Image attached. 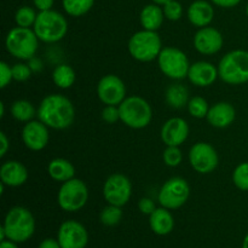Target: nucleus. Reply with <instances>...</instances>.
<instances>
[{"label":"nucleus","instance_id":"obj_3","mask_svg":"<svg viewBox=\"0 0 248 248\" xmlns=\"http://www.w3.org/2000/svg\"><path fill=\"white\" fill-rule=\"evenodd\" d=\"M33 31L40 41L47 44L62 40L68 31V22L60 12L47 10L40 11L36 16Z\"/></svg>","mask_w":248,"mask_h":248},{"label":"nucleus","instance_id":"obj_5","mask_svg":"<svg viewBox=\"0 0 248 248\" xmlns=\"http://www.w3.org/2000/svg\"><path fill=\"white\" fill-rule=\"evenodd\" d=\"M120 120L126 126L136 130L147 127L153 118L150 104L140 96L126 97L119 106Z\"/></svg>","mask_w":248,"mask_h":248},{"label":"nucleus","instance_id":"obj_19","mask_svg":"<svg viewBox=\"0 0 248 248\" xmlns=\"http://www.w3.org/2000/svg\"><path fill=\"white\" fill-rule=\"evenodd\" d=\"M28 170L23 164L16 160L4 162L0 167L1 183L7 186H21L28 181Z\"/></svg>","mask_w":248,"mask_h":248},{"label":"nucleus","instance_id":"obj_42","mask_svg":"<svg viewBox=\"0 0 248 248\" xmlns=\"http://www.w3.org/2000/svg\"><path fill=\"white\" fill-rule=\"evenodd\" d=\"M211 1L215 2L216 5L222 7H234L237 4H240L241 0H211Z\"/></svg>","mask_w":248,"mask_h":248},{"label":"nucleus","instance_id":"obj_25","mask_svg":"<svg viewBox=\"0 0 248 248\" xmlns=\"http://www.w3.org/2000/svg\"><path fill=\"white\" fill-rule=\"evenodd\" d=\"M166 102L171 108L181 109L188 106L189 92L186 86L181 84H173L167 89Z\"/></svg>","mask_w":248,"mask_h":248},{"label":"nucleus","instance_id":"obj_34","mask_svg":"<svg viewBox=\"0 0 248 248\" xmlns=\"http://www.w3.org/2000/svg\"><path fill=\"white\" fill-rule=\"evenodd\" d=\"M164 14L170 21H178L183 15V6L176 0H171L164 5Z\"/></svg>","mask_w":248,"mask_h":248},{"label":"nucleus","instance_id":"obj_37","mask_svg":"<svg viewBox=\"0 0 248 248\" xmlns=\"http://www.w3.org/2000/svg\"><path fill=\"white\" fill-rule=\"evenodd\" d=\"M12 80V67H10L6 62H0V87L5 89Z\"/></svg>","mask_w":248,"mask_h":248},{"label":"nucleus","instance_id":"obj_16","mask_svg":"<svg viewBox=\"0 0 248 248\" xmlns=\"http://www.w3.org/2000/svg\"><path fill=\"white\" fill-rule=\"evenodd\" d=\"M194 46L202 55H215L223 47V35L213 27H203L194 36Z\"/></svg>","mask_w":248,"mask_h":248},{"label":"nucleus","instance_id":"obj_38","mask_svg":"<svg viewBox=\"0 0 248 248\" xmlns=\"http://www.w3.org/2000/svg\"><path fill=\"white\" fill-rule=\"evenodd\" d=\"M138 208H140V213L145 216H150L155 210H156V206L155 202L149 198H142L138 202Z\"/></svg>","mask_w":248,"mask_h":248},{"label":"nucleus","instance_id":"obj_9","mask_svg":"<svg viewBox=\"0 0 248 248\" xmlns=\"http://www.w3.org/2000/svg\"><path fill=\"white\" fill-rule=\"evenodd\" d=\"M157 63H159L160 70L170 79L182 80L188 77L190 63L186 53L179 48H162L157 57Z\"/></svg>","mask_w":248,"mask_h":248},{"label":"nucleus","instance_id":"obj_2","mask_svg":"<svg viewBox=\"0 0 248 248\" xmlns=\"http://www.w3.org/2000/svg\"><path fill=\"white\" fill-rule=\"evenodd\" d=\"M2 227L6 232L7 240L22 244L33 236L35 232V219L28 208L15 206L5 216Z\"/></svg>","mask_w":248,"mask_h":248},{"label":"nucleus","instance_id":"obj_15","mask_svg":"<svg viewBox=\"0 0 248 248\" xmlns=\"http://www.w3.org/2000/svg\"><path fill=\"white\" fill-rule=\"evenodd\" d=\"M48 140V127L40 120L28 121L22 130V140L24 145L33 152L43 150L47 145Z\"/></svg>","mask_w":248,"mask_h":248},{"label":"nucleus","instance_id":"obj_7","mask_svg":"<svg viewBox=\"0 0 248 248\" xmlns=\"http://www.w3.org/2000/svg\"><path fill=\"white\" fill-rule=\"evenodd\" d=\"M161 50V39L156 31L143 29L133 34L128 40V52L140 62L154 61L159 57Z\"/></svg>","mask_w":248,"mask_h":248},{"label":"nucleus","instance_id":"obj_47","mask_svg":"<svg viewBox=\"0 0 248 248\" xmlns=\"http://www.w3.org/2000/svg\"><path fill=\"white\" fill-rule=\"evenodd\" d=\"M246 14H247V17H248V4H247V7H246Z\"/></svg>","mask_w":248,"mask_h":248},{"label":"nucleus","instance_id":"obj_23","mask_svg":"<svg viewBox=\"0 0 248 248\" xmlns=\"http://www.w3.org/2000/svg\"><path fill=\"white\" fill-rule=\"evenodd\" d=\"M140 18L143 28L147 29V31H156L164 22V9H161L157 4L147 5V6L143 7Z\"/></svg>","mask_w":248,"mask_h":248},{"label":"nucleus","instance_id":"obj_43","mask_svg":"<svg viewBox=\"0 0 248 248\" xmlns=\"http://www.w3.org/2000/svg\"><path fill=\"white\" fill-rule=\"evenodd\" d=\"M0 248H18V246H17L16 242L11 241V240H5L0 244Z\"/></svg>","mask_w":248,"mask_h":248},{"label":"nucleus","instance_id":"obj_27","mask_svg":"<svg viewBox=\"0 0 248 248\" xmlns=\"http://www.w3.org/2000/svg\"><path fill=\"white\" fill-rule=\"evenodd\" d=\"M35 114L36 111L34 106L29 101H26V99L15 101L11 106V115L17 121L28 123V121H31Z\"/></svg>","mask_w":248,"mask_h":248},{"label":"nucleus","instance_id":"obj_35","mask_svg":"<svg viewBox=\"0 0 248 248\" xmlns=\"http://www.w3.org/2000/svg\"><path fill=\"white\" fill-rule=\"evenodd\" d=\"M12 77L16 81H27L31 77V68L24 63H16L12 67Z\"/></svg>","mask_w":248,"mask_h":248},{"label":"nucleus","instance_id":"obj_6","mask_svg":"<svg viewBox=\"0 0 248 248\" xmlns=\"http://www.w3.org/2000/svg\"><path fill=\"white\" fill-rule=\"evenodd\" d=\"M39 46V39L31 28L16 27L7 33L5 47L7 52L18 60H31L35 55Z\"/></svg>","mask_w":248,"mask_h":248},{"label":"nucleus","instance_id":"obj_41","mask_svg":"<svg viewBox=\"0 0 248 248\" xmlns=\"http://www.w3.org/2000/svg\"><path fill=\"white\" fill-rule=\"evenodd\" d=\"M38 248H62V247H61L58 240L48 237V239L43 240V241L40 242V245H39Z\"/></svg>","mask_w":248,"mask_h":248},{"label":"nucleus","instance_id":"obj_28","mask_svg":"<svg viewBox=\"0 0 248 248\" xmlns=\"http://www.w3.org/2000/svg\"><path fill=\"white\" fill-rule=\"evenodd\" d=\"M94 0H63V9L69 16L80 17L91 10Z\"/></svg>","mask_w":248,"mask_h":248},{"label":"nucleus","instance_id":"obj_18","mask_svg":"<svg viewBox=\"0 0 248 248\" xmlns=\"http://www.w3.org/2000/svg\"><path fill=\"white\" fill-rule=\"evenodd\" d=\"M219 77L218 68H216L212 63L200 61L190 64L188 72V79L191 84L199 87H207L212 85Z\"/></svg>","mask_w":248,"mask_h":248},{"label":"nucleus","instance_id":"obj_26","mask_svg":"<svg viewBox=\"0 0 248 248\" xmlns=\"http://www.w3.org/2000/svg\"><path fill=\"white\" fill-rule=\"evenodd\" d=\"M77 75L74 69L68 64H61L55 68L52 73V80L55 85L60 89H69L74 85Z\"/></svg>","mask_w":248,"mask_h":248},{"label":"nucleus","instance_id":"obj_39","mask_svg":"<svg viewBox=\"0 0 248 248\" xmlns=\"http://www.w3.org/2000/svg\"><path fill=\"white\" fill-rule=\"evenodd\" d=\"M0 144H1V148H0V157H4L10 148V140L6 137V135H5V132H0Z\"/></svg>","mask_w":248,"mask_h":248},{"label":"nucleus","instance_id":"obj_29","mask_svg":"<svg viewBox=\"0 0 248 248\" xmlns=\"http://www.w3.org/2000/svg\"><path fill=\"white\" fill-rule=\"evenodd\" d=\"M121 219H123V210H121V207L109 205V203L108 206H106L101 211V215H99V220L106 227H115L120 223Z\"/></svg>","mask_w":248,"mask_h":248},{"label":"nucleus","instance_id":"obj_1","mask_svg":"<svg viewBox=\"0 0 248 248\" xmlns=\"http://www.w3.org/2000/svg\"><path fill=\"white\" fill-rule=\"evenodd\" d=\"M36 115L48 128L64 130L74 121L75 108L67 97L53 93L48 94L41 101Z\"/></svg>","mask_w":248,"mask_h":248},{"label":"nucleus","instance_id":"obj_11","mask_svg":"<svg viewBox=\"0 0 248 248\" xmlns=\"http://www.w3.org/2000/svg\"><path fill=\"white\" fill-rule=\"evenodd\" d=\"M131 195L132 184L125 174L114 173L107 178L103 186V196L109 205L123 207L130 201Z\"/></svg>","mask_w":248,"mask_h":248},{"label":"nucleus","instance_id":"obj_40","mask_svg":"<svg viewBox=\"0 0 248 248\" xmlns=\"http://www.w3.org/2000/svg\"><path fill=\"white\" fill-rule=\"evenodd\" d=\"M34 5L39 11H47L51 10L53 5V0H33Z\"/></svg>","mask_w":248,"mask_h":248},{"label":"nucleus","instance_id":"obj_24","mask_svg":"<svg viewBox=\"0 0 248 248\" xmlns=\"http://www.w3.org/2000/svg\"><path fill=\"white\" fill-rule=\"evenodd\" d=\"M48 176L56 182H64L69 181V179L74 178L75 169L70 161L67 159H62V157H57V159L51 160L50 164L47 166Z\"/></svg>","mask_w":248,"mask_h":248},{"label":"nucleus","instance_id":"obj_33","mask_svg":"<svg viewBox=\"0 0 248 248\" xmlns=\"http://www.w3.org/2000/svg\"><path fill=\"white\" fill-rule=\"evenodd\" d=\"M162 159L164 162L170 167H177L178 165H181L182 160H183V154H182L179 147H167L164 150V154H162Z\"/></svg>","mask_w":248,"mask_h":248},{"label":"nucleus","instance_id":"obj_20","mask_svg":"<svg viewBox=\"0 0 248 248\" xmlns=\"http://www.w3.org/2000/svg\"><path fill=\"white\" fill-rule=\"evenodd\" d=\"M235 116H236V111L232 104L228 102H219L211 107L206 119L213 127L225 128L234 123Z\"/></svg>","mask_w":248,"mask_h":248},{"label":"nucleus","instance_id":"obj_30","mask_svg":"<svg viewBox=\"0 0 248 248\" xmlns=\"http://www.w3.org/2000/svg\"><path fill=\"white\" fill-rule=\"evenodd\" d=\"M36 16L31 7L29 6H22L19 7L15 15V21H16L17 27H22V28H29V27L34 26L36 21Z\"/></svg>","mask_w":248,"mask_h":248},{"label":"nucleus","instance_id":"obj_22","mask_svg":"<svg viewBox=\"0 0 248 248\" xmlns=\"http://www.w3.org/2000/svg\"><path fill=\"white\" fill-rule=\"evenodd\" d=\"M149 225L153 232L160 236L171 234L174 228V218L170 210L165 207L156 208L149 216Z\"/></svg>","mask_w":248,"mask_h":248},{"label":"nucleus","instance_id":"obj_14","mask_svg":"<svg viewBox=\"0 0 248 248\" xmlns=\"http://www.w3.org/2000/svg\"><path fill=\"white\" fill-rule=\"evenodd\" d=\"M57 240L62 248H86L89 244V232L81 223L65 220L58 229Z\"/></svg>","mask_w":248,"mask_h":248},{"label":"nucleus","instance_id":"obj_36","mask_svg":"<svg viewBox=\"0 0 248 248\" xmlns=\"http://www.w3.org/2000/svg\"><path fill=\"white\" fill-rule=\"evenodd\" d=\"M102 119L107 124H115L120 120L119 106H106L102 110Z\"/></svg>","mask_w":248,"mask_h":248},{"label":"nucleus","instance_id":"obj_44","mask_svg":"<svg viewBox=\"0 0 248 248\" xmlns=\"http://www.w3.org/2000/svg\"><path fill=\"white\" fill-rule=\"evenodd\" d=\"M153 1H154L155 4H157V5H165L166 2L171 1V0H153Z\"/></svg>","mask_w":248,"mask_h":248},{"label":"nucleus","instance_id":"obj_8","mask_svg":"<svg viewBox=\"0 0 248 248\" xmlns=\"http://www.w3.org/2000/svg\"><path fill=\"white\" fill-rule=\"evenodd\" d=\"M89 200V189L81 179L73 178L61 186L57 195L58 206L65 212H77L85 207Z\"/></svg>","mask_w":248,"mask_h":248},{"label":"nucleus","instance_id":"obj_17","mask_svg":"<svg viewBox=\"0 0 248 248\" xmlns=\"http://www.w3.org/2000/svg\"><path fill=\"white\" fill-rule=\"evenodd\" d=\"M161 140L170 147H179L186 140L189 136V126L184 119L172 118L167 120L161 127Z\"/></svg>","mask_w":248,"mask_h":248},{"label":"nucleus","instance_id":"obj_13","mask_svg":"<svg viewBox=\"0 0 248 248\" xmlns=\"http://www.w3.org/2000/svg\"><path fill=\"white\" fill-rule=\"evenodd\" d=\"M97 94L106 106H120L126 98V86L116 75H104L97 85Z\"/></svg>","mask_w":248,"mask_h":248},{"label":"nucleus","instance_id":"obj_10","mask_svg":"<svg viewBox=\"0 0 248 248\" xmlns=\"http://www.w3.org/2000/svg\"><path fill=\"white\" fill-rule=\"evenodd\" d=\"M190 195V186L188 182L181 177H173L165 182L159 191L160 205L167 210H178L188 201Z\"/></svg>","mask_w":248,"mask_h":248},{"label":"nucleus","instance_id":"obj_12","mask_svg":"<svg viewBox=\"0 0 248 248\" xmlns=\"http://www.w3.org/2000/svg\"><path fill=\"white\" fill-rule=\"evenodd\" d=\"M189 162L198 173L208 174L218 166L219 157L212 145L205 142H198L190 148Z\"/></svg>","mask_w":248,"mask_h":248},{"label":"nucleus","instance_id":"obj_46","mask_svg":"<svg viewBox=\"0 0 248 248\" xmlns=\"http://www.w3.org/2000/svg\"><path fill=\"white\" fill-rule=\"evenodd\" d=\"M4 114H5V108H4V103H0V116H4Z\"/></svg>","mask_w":248,"mask_h":248},{"label":"nucleus","instance_id":"obj_31","mask_svg":"<svg viewBox=\"0 0 248 248\" xmlns=\"http://www.w3.org/2000/svg\"><path fill=\"white\" fill-rule=\"evenodd\" d=\"M210 107L207 101L202 97H194L188 102V111L191 116L196 119H203L207 116Z\"/></svg>","mask_w":248,"mask_h":248},{"label":"nucleus","instance_id":"obj_21","mask_svg":"<svg viewBox=\"0 0 248 248\" xmlns=\"http://www.w3.org/2000/svg\"><path fill=\"white\" fill-rule=\"evenodd\" d=\"M215 17V10L213 6L207 1L198 0L194 1L188 9V18L193 26L203 28L210 26L211 22Z\"/></svg>","mask_w":248,"mask_h":248},{"label":"nucleus","instance_id":"obj_32","mask_svg":"<svg viewBox=\"0 0 248 248\" xmlns=\"http://www.w3.org/2000/svg\"><path fill=\"white\" fill-rule=\"evenodd\" d=\"M232 182L237 189L248 191V162L237 165L232 172Z\"/></svg>","mask_w":248,"mask_h":248},{"label":"nucleus","instance_id":"obj_4","mask_svg":"<svg viewBox=\"0 0 248 248\" xmlns=\"http://www.w3.org/2000/svg\"><path fill=\"white\" fill-rule=\"evenodd\" d=\"M218 74L229 85L248 82V51L234 50L223 56L218 65Z\"/></svg>","mask_w":248,"mask_h":248},{"label":"nucleus","instance_id":"obj_45","mask_svg":"<svg viewBox=\"0 0 248 248\" xmlns=\"http://www.w3.org/2000/svg\"><path fill=\"white\" fill-rule=\"evenodd\" d=\"M242 248H248V234L245 236L244 241H242Z\"/></svg>","mask_w":248,"mask_h":248}]
</instances>
